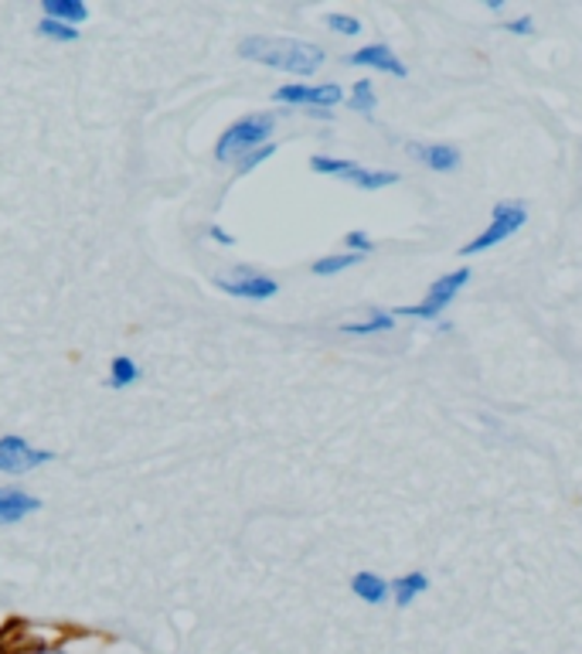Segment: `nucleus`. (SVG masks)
Listing matches in <instances>:
<instances>
[{"mask_svg":"<svg viewBox=\"0 0 582 654\" xmlns=\"http://www.w3.org/2000/svg\"><path fill=\"white\" fill-rule=\"evenodd\" d=\"M239 52L260 65L293 72V75H314L324 65V52L311 41L300 38H266V35H252L239 45Z\"/></svg>","mask_w":582,"mask_h":654,"instance_id":"nucleus-1","label":"nucleus"},{"mask_svg":"<svg viewBox=\"0 0 582 654\" xmlns=\"http://www.w3.org/2000/svg\"><path fill=\"white\" fill-rule=\"evenodd\" d=\"M276 127V116L273 113H252L239 123H232L229 130L222 134L218 147H215V158L218 161H232V158H245L252 150L266 147V137Z\"/></svg>","mask_w":582,"mask_h":654,"instance_id":"nucleus-2","label":"nucleus"},{"mask_svg":"<svg viewBox=\"0 0 582 654\" xmlns=\"http://www.w3.org/2000/svg\"><path fill=\"white\" fill-rule=\"evenodd\" d=\"M524 222H528V212L521 205H515V201H501V205H494V212H491L488 229L480 232L477 239H470L460 249V256H477V253H484V249H491V246H501L504 239H511Z\"/></svg>","mask_w":582,"mask_h":654,"instance_id":"nucleus-3","label":"nucleus"},{"mask_svg":"<svg viewBox=\"0 0 582 654\" xmlns=\"http://www.w3.org/2000/svg\"><path fill=\"white\" fill-rule=\"evenodd\" d=\"M467 280H470V269H453V273H446V276H440V280L429 287V293H426V300L422 304H413V307H398L395 314H406V317H422V320H433V317H440L450 304H453V297H457L464 287H467Z\"/></svg>","mask_w":582,"mask_h":654,"instance_id":"nucleus-4","label":"nucleus"},{"mask_svg":"<svg viewBox=\"0 0 582 654\" xmlns=\"http://www.w3.org/2000/svg\"><path fill=\"white\" fill-rule=\"evenodd\" d=\"M48 461H52L48 450H38L21 437H0V470L4 474H28Z\"/></svg>","mask_w":582,"mask_h":654,"instance_id":"nucleus-5","label":"nucleus"},{"mask_svg":"<svg viewBox=\"0 0 582 654\" xmlns=\"http://www.w3.org/2000/svg\"><path fill=\"white\" fill-rule=\"evenodd\" d=\"M218 287L239 300H266L280 290L276 280H269L263 273H252V269H232L229 276H218Z\"/></svg>","mask_w":582,"mask_h":654,"instance_id":"nucleus-6","label":"nucleus"},{"mask_svg":"<svg viewBox=\"0 0 582 654\" xmlns=\"http://www.w3.org/2000/svg\"><path fill=\"white\" fill-rule=\"evenodd\" d=\"M276 103H307V106H338L341 103V86L324 83V86H283L276 89Z\"/></svg>","mask_w":582,"mask_h":654,"instance_id":"nucleus-7","label":"nucleus"},{"mask_svg":"<svg viewBox=\"0 0 582 654\" xmlns=\"http://www.w3.org/2000/svg\"><path fill=\"white\" fill-rule=\"evenodd\" d=\"M347 65H365V68H378V72H389V75H398V79H406V65L398 62V55L389 45H365L354 55H347Z\"/></svg>","mask_w":582,"mask_h":654,"instance_id":"nucleus-8","label":"nucleus"},{"mask_svg":"<svg viewBox=\"0 0 582 654\" xmlns=\"http://www.w3.org/2000/svg\"><path fill=\"white\" fill-rule=\"evenodd\" d=\"M38 508H41L38 498L24 494L17 488H0V525H14V521H21L24 515H31Z\"/></svg>","mask_w":582,"mask_h":654,"instance_id":"nucleus-9","label":"nucleus"},{"mask_svg":"<svg viewBox=\"0 0 582 654\" xmlns=\"http://www.w3.org/2000/svg\"><path fill=\"white\" fill-rule=\"evenodd\" d=\"M409 154L433 171H453L460 164V150L450 143H409Z\"/></svg>","mask_w":582,"mask_h":654,"instance_id":"nucleus-10","label":"nucleus"},{"mask_svg":"<svg viewBox=\"0 0 582 654\" xmlns=\"http://www.w3.org/2000/svg\"><path fill=\"white\" fill-rule=\"evenodd\" d=\"M344 181L358 185V188H365V191H378V188L395 185L398 174H395V171H368V167H362V164H354V167L344 174Z\"/></svg>","mask_w":582,"mask_h":654,"instance_id":"nucleus-11","label":"nucleus"},{"mask_svg":"<svg viewBox=\"0 0 582 654\" xmlns=\"http://www.w3.org/2000/svg\"><path fill=\"white\" fill-rule=\"evenodd\" d=\"M351 590H354V596L365 600V603H382L389 596V583L382 580V576H375V573H358L351 580Z\"/></svg>","mask_w":582,"mask_h":654,"instance_id":"nucleus-12","label":"nucleus"},{"mask_svg":"<svg viewBox=\"0 0 582 654\" xmlns=\"http://www.w3.org/2000/svg\"><path fill=\"white\" fill-rule=\"evenodd\" d=\"M426 590H429L426 573H406V576H398V580L392 583V593H395L398 607H409V603H413L419 593H426Z\"/></svg>","mask_w":582,"mask_h":654,"instance_id":"nucleus-13","label":"nucleus"},{"mask_svg":"<svg viewBox=\"0 0 582 654\" xmlns=\"http://www.w3.org/2000/svg\"><path fill=\"white\" fill-rule=\"evenodd\" d=\"M45 14L62 24H83L89 17V8L79 0H45Z\"/></svg>","mask_w":582,"mask_h":654,"instance_id":"nucleus-14","label":"nucleus"},{"mask_svg":"<svg viewBox=\"0 0 582 654\" xmlns=\"http://www.w3.org/2000/svg\"><path fill=\"white\" fill-rule=\"evenodd\" d=\"M358 263H362L358 253H338V256H324V260H317V263H314V273H317V276H334V273L351 269V266H358Z\"/></svg>","mask_w":582,"mask_h":654,"instance_id":"nucleus-15","label":"nucleus"},{"mask_svg":"<svg viewBox=\"0 0 582 654\" xmlns=\"http://www.w3.org/2000/svg\"><path fill=\"white\" fill-rule=\"evenodd\" d=\"M140 379V368L126 359V355H119L116 362H113V368H110V386L113 389H126L130 382H137Z\"/></svg>","mask_w":582,"mask_h":654,"instance_id":"nucleus-16","label":"nucleus"},{"mask_svg":"<svg viewBox=\"0 0 582 654\" xmlns=\"http://www.w3.org/2000/svg\"><path fill=\"white\" fill-rule=\"evenodd\" d=\"M389 327H395V320L389 314H375L371 320L365 324H344L341 331L344 335H378V331H389Z\"/></svg>","mask_w":582,"mask_h":654,"instance_id":"nucleus-17","label":"nucleus"},{"mask_svg":"<svg viewBox=\"0 0 582 654\" xmlns=\"http://www.w3.org/2000/svg\"><path fill=\"white\" fill-rule=\"evenodd\" d=\"M351 106L358 110V113H371V110H375V86H371V79H362V83H354V92H351Z\"/></svg>","mask_w":582,"mask_h":654,"instance_id":"nucleus-18","label":"nucleus"},{"mask_svg":"<svg viewBox=\"0 0 582 654\" xmlns=\"http://www.w3.org/2000/svg\"><path fill=\"white\" fill-rule=\"evenodd\" d=\"M38 32H41L45 38H55V41H75V38H79V32H75L72 24L52 21V17H45V21L38 24Z\"/></svg>","mask_w":582,"mask_h":654,"instance_id":"nucleus-19","label":"nucleus"},{"mask_svg":"<svg viewBox=\"0 0 582 654\" xmlns=\"http://www.w3.org/2000/svg\"><path fill=\"white\" fill-rule=\"evenodd\" d=\"M311 167L317 171V174H334V178H344V174L354 167V161H334V158H311Z\"/></svg>","mask_w":582,"mask_h":654,"instance_id":"nucleus-20","label":"nucleus"},{"mask_svg":"<svg viewBox=\"0 0 582 654\" xmlns=\"http://www.w3.org/2000/svg\"><path fill=\"white\" fill-rule=\"evenodd\" d=\"M327 28H334L338 35H358L362 21L351 17V14H327Z\"/></svg>","mask_w":582,"mask_h":654,"instance_id":"nucleus-21","label":"nucleus"},{"mask_svg":"<svg viewBox=\"0 0 582 654\" xmlns=\"http://www.w3.org/2000/svg\"><path fill=\"white\" fill-rule=\"evenodd\" d=\"M273 150H276V147H269V143H266V147H260V150H252V154H245V158H242V164H239V174H245V171H252L256 164H263L266 158H273Z\"/></svg>","mask_w":582,"mask_h":654,"instance_id":"nucleus-22","label":"nucleus"},{"mask_svg":"<svg viewBox=\"0 0 582 654\" xmlns=\"http://www.w3.org/2000/svg\"><path fill=\"white\" fill-rule=\"evenodd\" d=\"M344 246L351 249V253H358V256H362V253H371V239H368L365 232H347V236H344Z\"/></svg>","mask_w":582,"mask_h":654,"instance_id":"nucleus-23","label":"nucleus"},{"mask_svg":"<svg viewBox=\"0 0 582 654\" xmlns=\"http://www.w3.org/2000/svg\"><path fill=\"white\" fill-rule=\"evenodd\" d=\"M511 35H531V17H518V21H511V24H504Z\"/></svg>","mask_w":582,"mask_h":654,"instance_id":"nucleus-24","label":"nucleus"},{"mask_svg":"<svg viewBox=\"0 0 582 654\" xmlns=\"http://www.w3.org/2000/svg\"><path fill=\"white\" fill-rule=\"evenodd\" d=\"M208 236H212L215 242H222V246H232V236L225 232V229H218V225H212V229H208Z\"/></svg>","mask_w":582,"mask_h":654,"instance_id":"nucleus-25","label":"nucleus"},{"mask_svg":"<svg viewBox=\"0 0 582 654\" xmlns=\"http://www.w3.org/2000/svg\"><path fill=\"white\" fill-rule=\"evenodd\" d=\"M35 654H68V651H55V647H52V651H35Z\"/></svg>","mask_w":582,"mask_h":654,"instance_id":"nucleus-26","label":"nucleus"},{"mask_svg":"<svg viewBox=\"0 0 582 654\" xmlns=\"http://www.w3.org/2000/svg\"><path fill=\"white\" fill-rule=\"evenodd\" d=\"M0 654H4V651H0Z\"/></svg>","mask_w":582,"mask_h":654,"instance_id":"nucleus-27","label":"nucleus"}]
</instances>
